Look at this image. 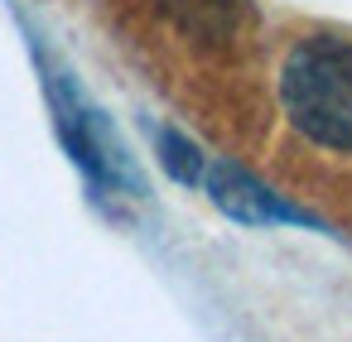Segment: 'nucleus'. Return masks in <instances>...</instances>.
Segmentation results:
<instances>
[{"label":"nucleus","instance_id":"f257e3e1","mask_svg":"<svg viewBox=\"0 0 352 342\" xmlns=\"http://www.w3.org/2000/svg\"><path fill=\"white\" fill-rule=\"evenodd\" d=\"M280 102L294 130L323 150H352V39L314 34L280 68Z\"/></svg>","mask_w":352,"mask_h":342},{"label":"nucleus","instance_id":"f03ea898","mask_svg":"<svg viewBox=\"0 0 352 342\" xmlns=\"http://www.w3.org/2000/svg\"><path fill=\"white\" fill-rule=\"evenodd\" d=\"M203 183H208V198H212L227 217H236V222H251V227H270V222H314L309 212L289 207L280 193H270L265 183H256V179H251L246 169H236V164H208Z\"/></svg>","mask_w":352,"mask_h":342},{"label":"nucleus","instance_id":"7ed1b4c3","mask_svg":"<svg viewBox=\"0 0 352 342\" xmlns=\"http://www.w3.org/2000/svg\"><path fill=\"white\" fill-rule=\"evenodd\" d=\"M160 10L198 44H222L232 39L241 20V0H160Z\"/></svg>","mask_w":352,"mask_h":342},{"label":"nucleus","instance_id":"20e7f679","mask_svg":"<svg viewBox=\"0 0 352 342\" xmlns=\"http://www.w3.org/2000/svg\"><path fill=\"white\" fill-rule=\"evenodd\" d=\"M160 159H164V169H169L179 183H198V179L208 174L203 150H198L188 135H179V130H160Z\"/></svg>","mask_w":352,"mask_h":342}]
</instances>
